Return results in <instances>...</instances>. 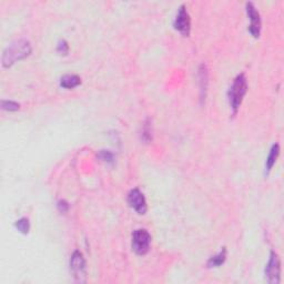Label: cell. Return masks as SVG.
<instances>
[{
    "label": "cell",
    "mask_w": 284,
    "mask_h": 284,
    "mask_svg": "<svg viewBox=\"0 0 284 284\" xmlns=\"http://www.w3.org/2000/svg\"><path fill=\"white\" fill-rule=\"evenodd\" d=\"M265 279L271 284H278L281 280V263L279 255L273 251L270 254V260L265 267Z\"/></svg>",
    "instance_id": "obj_5"
},
{
    "label": "cell",
    "mask_w": 284,
    "mask_h": 284,
    "mask_svg": "<svg viewBox=\"0 0 284 284\" xmlns=\"http://www.w3.org/2000/svg\"><path fill=\"white\" fill-rule=\"evenodd\" d=\"M69 50V46H68V43L64 41V40H62V41H60L59 44H58V51L59 52H62V54L66 55L67 52Z\"/></svg>",
    "instance_id": "obj_15"
},
{
    "label": "cell",
    "mask_w": 284,
    "mask_h": 284,
    "mask_svg": "<svg viewBox=\"0 0 284 284\" xmlns=\"http://www.w3.org/2000/svg\"><path fill=\"white\" fill-rule=\"evenodd\" d=\"M32 48L30 42L25 39L14 41L8 46L2 54L1 62L3 67H11L19 60L27 58L31 54Z\"/></svg>",
    "instance_id": "obj_1"
},
{
    "label": "cell",
    "mask_w": 284,
    "mask_h": 284,
    "mask_svg": "<svg viewBox=\"0 0 284 284\" xmlns=\"http://www.w3.org/2000/svg\"><path fill=\"white\" fill-rule=\"evenodd\" d=\"M70 270L77 282H86L87 278V264L82 253L80 251H75L70 259Z\"/></svg>",
    "instance_id": "obj_3"
},
{
    "label": "cell",
    "mask_w": 284,
    "mask_h": 284,
    "mask_svg": "<svg viewBox=\"0 0 284 284\" xmlns=\"http://www.w3.org/2000/svg\"><path fill=\"white\" fill-rule=\"evenodd\" d=\"M246 91H247V81L244 74L238 75L233 80L232 86H231L229 90L230 105L234 113H237L238 109L240 108Z\"/></svg>",
    "instance_id": "obj_2"
},
{
    "label": "cell",
    "mask_w": 284,
    "mask_h": 284,
    "mask_svg": "<svg viewBox=\"0 0 284 284\" xmlns=\"http://www.w3.org/2000/svg\"><path fill=\"white\" fill-rule=\"evenodd\" d=\"M279 155H280V145L278 143H275V144L272 145L269 156H267V158H266V164H265V172L266 173H269L272 170V168H273L275 162H277Z\"/></svg>",
    "instance_id": "obj_9"
},
{
    "label": "cell",
    "mask_w": 284,
    "mask_h": 284,
    "mask_svg": "<svg viewBox=\"0 0 284 284\" xmlns=\"http://www.w3.org/2000/svg\"><path fill=\"white\" fill-rule=\"evenodd\" d=\"M19 103L15 102V101H10V100H2L1 101V108L3 110H8V111H17L19 110Z\"/></svg>",
    "instance_id": "obj_14"
},
{
    "label": "cell",
    "mask_w": 284,
    "mask_h": 284,
    "mask_svg": "<svg viewBox=\"0 0 284 284\" xmlns=\"http://www.w3.org/2000/svg\"><path fill=\"white\" fill-rule=\"evenodd\" d=\"M151 235L144 229H138L132 233V249L137 254L143 255L149 251Z\"/></svg>",
    "instance_id": "obj_4"
},
{
    "label": "cell",
    "mask_w": 284,
    "mask_h": 284,
    "mask_svg": "<svg viewBox=\"0 0 284 284\" xmlns=\"http://www.w3.org/2000/svg\"><path fill=\"white\" fill-rule=\"evenodd\" d=\"M246 14L247 17L250 18V26L249 31L253 37H259L260 32H261V17H260L259 11L254 7L252 2L246 3Z\"/></svg>",
    "instance_id": "obj_8"
},
{
    "label": "cell",
    "mask_w": 284,
    "mask_h": 284,
    "mask_svg": "<svg viewBox=\"0 0 284 284\" xmlns=\"http://www.w3.org/2000/svg\"><path fill=\"white\" fill-rule=\"evenodd\" d=\"M173 26L176 29L182 34L183 36L190 35V29H191V19H190V15L186 10V8L184 5H182L179 10H178V14L176 16V19H174Z\"/></svg>",
    "instance_id": "obj_6"
},
{
    "label": "cell",
    "mask_w": 284,
    "mask_h": 284,
    "mask_svg": "<svg viewBox=\"0 0 284 284\" xmlns=\"http://www.w3.org/2000/svg\"><path fill=\"white\" fill-rule=\"evenodd\" d=\"M225 259H226V250H225V247H223V249L218 254H216L214 257L209 259L208 266L209 267L220 266L221 264H223V263H224Z\"/></svg>",
    "instance_id": "obj_11"
},
{
    "label": "cell",
    "mask_w": 284,
    "mask_h": 284,
    "mask_svg": "<svg viewBox=\"0 0 284 284\" xmlns=\"http://www.w3.org/2000/svg\"><path fill=\"white\" fill-rule=\"evenodd\" d=\"M128 203L131 208L139 214L147 212V201L139 189H132L128 194Z\"/></svg>",
    "instance_id": "obj_7"
},
{
    "label": "cell",
    "mask_w": 284,
    "mask_h": 284,
    "mask_svg": "<svg viewBox=\"0 0 284 284\" xmlns=\"http://www.w3.org/2000/svg\"><path fill=\"white\" fill-rule=\"evenodd\" d=\"M15 225H16V228L18 229V231H20V232L23 233V234H27L30 230V223L27 218L19 219L18 221H16Z\"/></svg>",
    "instance_id": "obj_12"
},
{
    "label": "cell",
    "mask_w": 284,
    "mask_h": 284,
    "mask_svg": "<svg viewBox=\"0 0 284 284\" xmlns=\"http://www.w3.org/2000/svg\"><path fill=\"white\" fill-rule=\"evenodd\" d=\"M80 83H81V79L76 75H66L60 79V84H61V87L66 89L76 88L77 86H79Z\"/></svg>",
    "instance_id": "obj_10"
},
{
    "label": "cell",
    "mask_w": 284,
    "mask_h": 284,
    "mask_svg": "<svg viewBox=\"0 0 284 284\" xmlns=\"http://www.w3.org/2000/svg\"><path fill=\"white\" fill-rule=\"evenodd\" d=\"M142 139L147 142L152 140V129H151V124H150L149 120L145 121L143 124V128H142Z\"/></svg>",
    "instance_id": "obj_13"
},
{
    "label": "cell",
    "mask_w": 284,
    "mask_h": 284,
    "mask_svg": "<svg viewBox=\"0 0 284 284\" xmlns=\"http://www.w3.org/2000/svg\"><path fill=\"white\" fill-rule=\"evenodd\" d=\"M68 208H69V204L64 200H61V201L58 202V209H59L60 212H62V213L67 212Z\"/></svg>",
    "instance_id": "obj_16"
}]
</instances>
